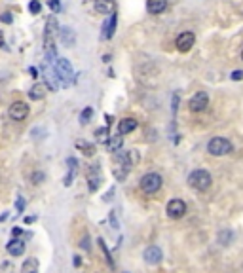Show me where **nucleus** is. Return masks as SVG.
<instances>
[{
  "instance_id": "2",
  "label": "nucleus",
  "mask_w": 243,
  "mask_h": 273,
  "mask_svg": "<svg viewBox=\"0 0 243 273\" xmlns=\"http://www.w3.org/2000/svg\"><path fill=\"white\" fill-rule=\"evenodd\" d=\"M188 184L194 188V190H198V192H207L213 184L211 173L205 171V169H196V171H192L188 177Z\"/></svg>"
},
{
  "instance_id": "21",
  "label": "nucleus",
  "mask_w": 243,
  "mask_h": 273,
  "mask_svg": "<svg viewBox=\"0 0 243 273\" xmlns=\"http://www.w3.org/2000/svg\"><path fill=\"white\" fill-rule=\"evenodd\" d=\"M91 116H93V108H91V106H86V108L82 110V114H80V124L82 125L89 124Z\"/></svg>"
},
{
  "instance_id": "35",
  "label": "nucleus",
  "mask_w": 243,
  "mask_h": 273,
  "mask_svg": "<svg viewBox=\"0 0 243 273\" xmlns=\"http://www.w3.org/2000/svg\"><path fill=\"white\" fill-rule=\"evenodd\" d=\"M241 59H243V51H241Z\"/></svg>"
},
{
  "instance_id": "30",
  "label": "nucleus",
  "mask_w": 243,
  "mask_h": 273,
  "mask_svg": "<svg viewBox=\"0 0 243 273\" xmlns=\"http://www.w3.org/2000/svg\"><path fill=\"white\" fill-rule=\"evenodd\" d=\"M12 235H14V237H19V235H21V228H14V230H12Z\"/></svg>"
},
{
  "instance_id": "13",
  "label": "nucleus",
  "mask_w": 243,
  "mask_h": 273,
  "mask_svg": "<svg viewBox=\"0 0 243 273\" xmlns=\"http://www.w3.org/2000/svg\"><path fill=\"white\" fill-rule=\"evenodd\" d=\"M165 8H167V0H147V10L152 16L165 12Z\"/></svg>"
},
{
  "instance_id": "15",
  "label": "nucleus",
  "mask_w": 243,
  "mask_h": 273,
  "mask_svg": "<svg viewBox=\"0 0 243 273\" xmlns=\"http://www.w3.org/2000/svg\"><path fill=\"white\" fill-rule=\"evenodd\" d=\"M6 250H8L10 256H21L25 252V243L21 241V239H12V241L8 243Z\"/></svg>"
},
{
  "instance_id": "24",
  "label": "nucleus",
  "mask_w": 243,
  "mask_h": 273,
  "mask_svg": "<svg viewBox=\"0 0 243 273\" xmlns=\"http://www.w3.org/2000/svg\"><path fill=\"white\" fill-rule=\"evenodd\" d=\"M40 10H42V6H40L38 0H31V4H29V12L36 16V14H40Z\"/></svg>"
},
{
  "instance_id": "14",
  "label": "nucleus",
  "mask_w": 243,
  "mask_h": 273,
  "mask_svg": "<svg viewBox=\"0 0 243 273\" xmlns=\"http://www.w3.org/2000/svg\"><path fill=\"white\" fill-rule=\"evenodd\" d=\"M46 91H47L46 84H34L31 87V91H29V99L31 101H42L46 97Z\"/></svg>"
},
{
  "instance_id": "9",
  "label": "nucleus",
  "mask_w": 243,
  "mask_h": 273,
  "mask_svg": "<svg viewBox=\"0 0 243 273\" xmlns=\"http://www.w3.org/2000/svg\"><path fill=\"white\" fill-rule=\"evenodd\" d=\"M142 258H144V262H147L149 265H158L160 262H162L164 254H162V249H160V247H156V245H150V247H147V249H144V252H142Z\"/></svg>"
},
{
  "instance_id": "1",
  "label": "nucleus",
  "mask_w": 243,
  "mask_h": 273,
  "mask_svg": "<svg viewBox=\"0 0 243 273\" xmlns=\"http://www.w3.org/2000/svg\"><path fill=\"white\" fill-rule=\"evenodd\" d=\"M52 69H54L55 76H57V82L63 87H71L76 84V74L72 71V65L67 59H63V57L57 59Z\"/></svg>"
},
{
  "instance_id": "20",
  "label": "nucleus",
  "mask_w": 243,
  "mask_h": 273,
  "mask_svg": "<svg viewBox=\"0 0 243 273\" xmlns=\"http://www.w3.org/2000/svg\"><path fill=\"white\" fill-rule=\"evenodd\" d=\"M87 182H89V190H91V192H95V190L99 188L101 177H99V173H97V169H93V171H89V175H87Z\"/></svg>"
},
{
  "instance_id": "12",
  "label": "nucleus",
  "mask_w": 243,
  "mask_h": 273,
  "mask_svg": "<svg viewBox=\"0 0 243 273\" xmlns=\"http://www.w3.org/2000/svg\"><path fill=\"white\" fill-rule=\"evenodd\" d=\"M137 129V120L135 118H124L120 124H118V133L120 135H127Z\"/></svg>"
},
{
  "instance_id": "6",
  "label": "nucleus",
  "mask_w": 243,
  "mask_h": 273,
  "mask_svg": "<svg viewBox=\"0 0 243 273\" xmlns=\"http://www.w3.org/2000/svg\"><path fill=\"white\" fill-rule=\"evenodd\" d=\"M8 116L12 118L14 122H23L25 118L29 116V106H27V102L23 101L12 102L8 108Z\"/></svg>"
},
{
  "instance_id": "26",
  "label": "nucleus",
  "mask_w": 243,
  "mask_h": 273,
  "mask_svg": "<svg viewBox=\"0 0 243 273\" xmlns=\"http://www.w3.org/2000/svg\"><path fill=\"white\" fill-rule=\"evenodd\" d=\"M0 21H2V23H12V14H8V12L2 14V16H0Z\"/></svg>"
},
{
  "instance_id": "28",
  "label": "nucleus",
  "mask_w": 243,
  "mask_h": 273,
  "mask_svg": "<svg viewBox=\"0 0 243 273\" xmlns=\"http://www.w3.org/2000/svg\"><path fill=\"white\" fill-rule=\"evenodd\" d=\"M232 80H243V71H234V72H232Z\"/></svg>"
},
{
  "instance_id": "18",
  "label": "nucleus",
  "mask_w": 243,
  "mask_h": 273,
  "mask_svg": "<svg viewBox=\"0 0 243 273\" xmlns=\"http://www.w3.org/2000/svg\"><path fill=\"white\" fill-rule=\"evenodd\" d=\"M74 146H76V150H80L84 156H93V154H95V146L91 144V142H87V141H82V139H78V141L74 142Z\"/></svg>"
},
{
  "instance_id": "5",
  "label": "nucleus",
  "mask_w": 243,
  "mask_h": 273,
  "mask_svg": "<svg viewBox=\"0 0 243 273\" xmlns=\"http://www.w3.org/2000/svg\"><path fill=\"white\" fill-rule=\"evenodd\" d=\"M165 212H167V216L173 220H179L182 219L184 214H186V203L182 201V199H171V201L167 203V207H165Z\"/></svg>"
},
{
  "instance_id": "16",
  "label": "nucleus",
  "mask_w": 243,
  "mask_h": 273,
  "mask_svg": "<svg viewBox=\"0 0 243 273\" xmlns=\"http://www.w3.org/2000/svg\"><path fill=\"white\" fill-rule=\"evenodd\" d=\"M59 36H61V42L69 47L76 42V34H74V31H72L71 27H61V29H59Z\"/></svg>"
},
{
  "instance_id": "34",
  "label": "nucleus",
  "mask_w": 243,
  "mask_h": 273,
  "mask_svg": "<svg viewBox=\"0 0 243 273\" xmlns=\"http://www.w3.org/2000/svg\"><path fill=\"white\" fill-rule=\"evenodd\" d=\"M82 262H80V258L78 256H74V265H80Z\"/></svg>"
},
{
  "instance_id": "23",
  "label": "nucleus",
  "mask_w": 243,
  "mask_h": 273,
  "mask_svg": "<svg viewBox=\"0 0 243 273\" xmlns=\"http://www.w3.org/2000/svg\"><path fill=\"white\" fill-rule=\"evenodd\" d=\"M219 241L222 243V245H228V243L232 241V232H230V230H224V232L219 235Z\"/></svg>"
},
{
  "instance_id": "11",
  "label": "nucleus",
  "mask_w": 243,
  "mask_h": 273,
  "mask_svg": "<svg viewBox=\"0 0 243 273\" xmlns=\"http://www.w3.org/2000/svg\"><path fill=\"white\" fill-rule=\"evenodd\" d=\"M95 12L103 16H112L114 14V2L112 0H95Z\"/></svg>"
},
{
  "instance_id": "17",
  "label": "nucleus",
  "mask_w": 243,
  "mask_h": 273,
  "mask_svg": "<svg viewBox=\"0 0 243 273\" xmlns=\"http://www.w3.org/2000/svg\"><path fill=\"white\" fill-rule=\"evenodd\" d=\"M124 146V139H122V135L118 133V135H112L109 141H107V150L109 152H120Z\"/></svg>"
},
{
  "instance_id": "19",
  "label": "nucleus",
  "mask_w": 243,
  "mask_h": 273,
  "mask_svg": "<svg viewBox=\"0 0 243 273\" xmlns=\"http://www.w3.org/2000/svg\"><path fill=\"white\" fill-rule=\"evenodd\" d=\"M21 273H38V260H36V258L25 260L23 267H21Z\"/></svg>"
},
{
  "instance_id": "32",
  "label": "nucleus",
  "mask_w": 243,
  "mask_h": 273,
  "mask_svg": "<svg viewBox=\"0 0 243 273\" xmlns=\"http://www.w3.org/2000/svg\"><path fill=\"white\" fill-rule=\"evenodd\" d=\"M110 220H112V226H114V230H116L118 222H116V216H114V212H110Z\"/></svg>"
},
{
  "instance_id": "3",
  "label": "nucleus",
  "mask_w": 243,
  "mask_h": 273,
  "mask_svg": "<svg viewBox=\"0 0 243 273\" xmlns=\"http://www.w3.org/2000/svg\"><path fill=\"white\" fill-rule=\"evenodd\" d=\"M232 150H234V146L226 137H213L211 141L207 142V152L211 156H228Z\"/></svg>"
},
{
  "instance_id": "4",
  "label": "nucleus",
  "mask_w": 243,
  "mask_h": 273,
  "mask_svg": "<svg viewBox=\"0 0 243 273\" xmlns=\"http://www.w3.org/2000/svg\"><path fill=\"white\" fill-rule=\"evenodd\" d=\"M162 182H164V180H162V177H160L158 173H147L141 179V182H139V186H141V190L144 194L152 195L162 188Z\"/></svg>"
},
{
  "instance_id": "31",
  "label": "nucleus",
  "mask_w": 243,
  "mask_h": 273,
  "mask_svg": "<svg viewBox=\"0 0 243 273\" xmlns=\"http://www.w3.org/2000/svg\"><path fill=\"white\" fill-rule=\"evenodd\" d=\"M23 207H25L23 199H17V211H23Z\"/></svg>"
},
{
  "instance_id": "10",
  "label": "nucleus",
  "mask_w": 243,
  "mask_h": 273,
  "mask_svg": "<svg viewBox=\"0 0 243 273\" xmlns=\"http://www.w3.org/2000/svg\"><path fill=\"white\" fill-rule=\"evenodd\" d=\"M116 21H118V16H116V12H114L112 16H109V21H105V25H103V34H101L103 40L112 38V34L116 31Z\"/></svg>"
},
{
  "instance_id": "33",
  "label": "nucleus",
  "mask_w": 243,
  "mask_h": 273,
  "mask_svg": "<svg viewBox=\"0 0 243 273\" xmlns=\"http://www.w3.org/2000/svg\"><path fill=\"white\" fill-rule=\"evenodd\" d=\"M34 222V216H25V224H32Z\"/></svg>"
},
{
  "instance_id": "25",
  "label": "nucleus",
  "mask_w": 243,
  "mask_h": 273,
  "mask_svg": "<svg viewBox=\"0 0 243 273\" xmlns=\"http://www.w3.org/2000/svg\"><path fill=\"white\" fill-rule=\"evenodd\" d=\"M47 4H50V8L54 10V12H59V10H61V4H59V0H50Z\"/></svg>"
},
{
  "instance_id": "8",
  "label": "nucleus",
  "mask_w": 243,
  "mask_h": 273,
  "mask_svg": "<svg viewBox=\"0 0 243 273\" xmlns=\"http://www.w3.org/2000/svg\"><path fill=\"white\" fill-rule=\"evenodd\" d=\"M207 104H209V95L205 93V91H198V93L192 95V99L188 102V108L192 112H204L207 108Z\"/></svg>"
},
{
  "instance_id": "7",
  "label": "nucleus",
  "mask_w": 243,
  "mask_h": 273,
  "mask_svg": "<svg viewBox=\"0 0 243 273\" xmlns=\"http://www.w3.org/2000/svg\"><path fill=\"white\" fill-rule=\"evenodd\" d=\"M194 44H196V34H194V32H190V31L180 32L179 36H177V42H175L177 49H179V51H182V53L190 51Z\"/></svg>"
},
{
  "instance_id": "27",
  "label": "nucleus",
  "mask_w": 243,
  "mask_h": 273,
  "mask_svg": "<svg viewBox=\"0 0 243 273\" xmlns=\"http://www.w3.org/2000/svg\"><path fill=\"white\" fill-rule=\"evenodd\" d=\"M32 180H34V184H40V180H44V175H42V173H34V175H32Z\"/></svg>"
},
{
  "instance_id": "29",
  "label": "nucleus",
  "mask_w": 243,
  "mask_h": 273,
  "mask_svg": "<svg viewBox=\"0 0 243 273\" xmlns=\"http://www.w3.org/2000/svg\"><path fill=\"white\" fill-rule=\"evenodd\" d=\"M29 74H31L32 78H38V71H36L34 67H31V69H29Z\"/></svg>"
},
{
  "instance_id": "22",
  "label": "nucleus",
  "mask_w": 243,
  "mask_h": 273,
  "mask_svg": "<svg viewBox=\"0 0 243 273\" xmlns=\"http://www.w3.org/2000/svg\"><path fill=\"white\" fill-rule=\"evenodd\" d=\"M95 137H97V141L99 142H107L110 139L109 127H101V129H97V131H95Z\"/></svg>"
}]
</instances>
